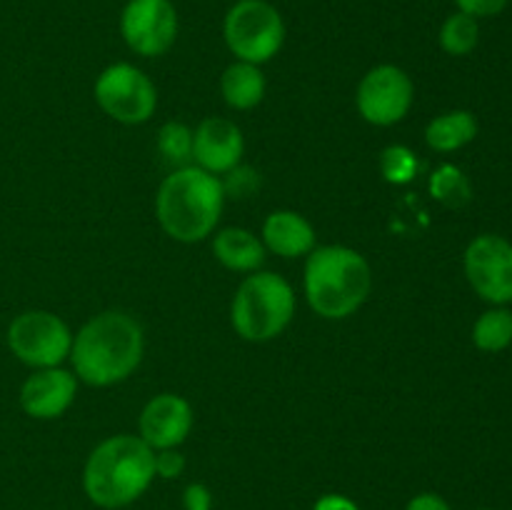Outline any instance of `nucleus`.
I'll return each instance as SVG.
<instances>
[{
	"label": "nucleus",
	"mask_w": 512,
	"mask_h": 510,
	"mask_svg": "<svg viewBox=\"0 0 512 510\" xmlns=\"http://www.w3.org/2000/svg\"><path fill=\"white\" fill-rule=\"evenodd\" d=\"M143 353L145 335L138 320L120 310H105L73 335L70 363L75 378L85 385L108 388L130 378Z\"/></svg>",
	"instance_id": "1"
},
{
	"label": "nucleus",
	"mask_w": 512,
	"mask_h": 510,
	"mask_svg": "<svg viewBox=\"0 0 512 510\" xmlns=\"http://www.w3.org/2000/svg\"><path fill=\"white\" fill-rule=\"evenodd\" d=\"M155 480V450L140 435H113L90 450L83 490L93 505L120 510L133 505Z\"/></svg>",
	"instance_id": "2"
},
{
	"label": "nucleus",
	"mask_w": 512,
	"mask_h": 510,
	"mask_svg": "<svg viewBox=\"0 0 512 510\" xmlns=\"http://www.w3.org/2000/svg\"><path fill=\"white\" fill-rule=\"evenodd\" d=\"M223 205V180L198 165L175 168L155 195L160 228L178 243H200L208 238L223 215Z\"/></svg>",
	"instance_id": "3"
},
{
	"label": "nucleus",
	"mask_w": 512,
	"mask_h": 510,
	"mask_svg": "<svg viewBox=\"0 0 512 510\" xmlns=\"http://www.w3.org/2000/svg\"><path fill=\"white\" fill-rule=\"evenodd\" d=\"M303 283L308 305L320 318L343 320L368 300L373 270L348 245H320L308 253Z\"/></svg>",
	"instance_id": "4"
},
{
	"label": "nucleus",
	"mask_w": 512,
	"mask_h": 510,
	"mask_svg": "<svg viewBox=\"0 0 512 510\" xmlns=\"http://www.w3.org/2000/svg\"><path fill=\"white\" fill-rule=\"evenodd\" d=\"M295 315L293 285L278 273L255 270L240 283L230 305L235 333L248 343H268L278 338Z\"/></svg>",
	"instance_id": "5"
},
{
	"label": "nucleus",
	"mask_w": 512,
	"mask_h": 510,
	"mask_svg": "<svg viewBox=\"0 0 512 510\" xmlns=\"http://www.w3.org/2000/svg\"><path fill=\"white\" fill-rule=\"evenodd\" d=\"M223 35L235 58L263 65L283 48L285 23L275 5L265 0H240L225 15Z\"/></svg>",
	"instance_id": "6"
},
{
	"label": "nucleus",
	"mask_w": 512,
	"mask_h": 510,
	"mask_svg": "<svg viewBox=\"0 0 512 510\" xmlns=\"http://www.w3.org/2000/svg\"><path fill=\"white\" fill-rule=\"evenodd\" d=\"M8 348L33 370L58 368L70 358L73 333L68 323L48 310H25L8 325Z\"/></svg>",
	"instance_id": "7"
},
{
	"label": "nucleus",
	"mask_w": 512,
	"mask_h": 510,
	"mask_svg": "<svg viewBox=\"0 0 512 510\" xmlns=\"http://www.w3.org/2000/svg\"><path fill=\"white\" fill-rule=\"evenodd\" d=\"M95 103L123 125H140L158 108L153 80L130 63H113L95 80Z\"/></svg>",
	"instance_id": "8"
},
{
	"label": "nucleus",
	"mask_w": 512,
	"mask_h": 510,
	"mask_svg": "<svg viewBox=\"0 0 512 510\" xmlns=\"http://www.w3.org/2000/svg\"><path fill=\"white\" fill-rule=\"evenodd\" d=\"M413 100V80L398 65H375L363 75L355 93L358 113L378 128H388L405 120V115L413 108Z\"/></svg>",
	"instance_id": "9"
},
{
	"label": "nucleus",
	"mask_w": 512,
	"mask_h": 510,
	"mask_svg": "<svg viewBox=\"0 0 512 510\" xmlns=\"http://www.w3.org/2000/svg\"><path fill=\"white\" fill-rule=\"evenodd\" d=\"M463 263L480 298L493 305L512 303V243L493 233L478 235L465 248Z\"/></svg>",
	"instance_id": "10"
},
{
	"label": "nucleus",
	"mask_w": 512,
	"mask_h": 510,
	"mask_svg": "<svg viewBox=\"0 0 512 510\" xmlns=\"http://www.w3.org/2000/svg\"><path fill=\"white\" fill-rule=\"evenodd\" d=\"M128 48L143 58L168 53L178 35V13L170 0H128L120 15Z\"/></svg>",
	"instance_id": "11"
},
{
	"label": "nucleus",
	"mask_w": 512,
	"mask_h": 510,
	"mask_svg": "<svg viewBox=\"0 0 512 510\" xmlns=\"http://www.w3.org/2000/svg\"><path fill=\"white\" fill-rule=\"evenodd\" d=\"M138 430L153 450L180 448L193 430V408L183 395L160 393L145 403Z\"/></svg>",
	"instance_id": "12"
},
{
	"label": "nucleus",
	"mask_w": 512,
	"mask_h": 510,
	"mask_svg": "<svg viewBox=\"0 0 512 510\" xmlns=\"http://www.w3.org/2000/svg\"><path fill=\"white\" fill-rule=\"evenodd\" d=\"M78 378L65 368H40L20 385V408L35 420H55L73 405Z\"/></svg>",
	"instance_id": "13"
},
{
	"label": "nucleus",
	"mask_w": 512,
	"mask_h": 510,
	"mask_svg": "<svg viewBox=\"0 0 512 510\" xmlns=\"http://www.w3.org/2000/svg\"><path fill=\"white\" fill-rule=\"evenodd\" d=\"M245 153L243 130L228 118H205L193 130V163L208 173H230Z\"/></svg>",
	"instance_id": "14"
},
{
	"label": "nucleus",
	"mask_w": 512,
	"mask_h": 510,
	"mask_svg": "<svg viewBox=\"0 0 512 510\" xmlns=\"http://www.w3.org/2000/svg\"><path fill=\"white\" fill-rule=\"evenodd\" d=\"M263 245L280 258H300L315 248V228L295 210H275L263 223Z\"/></svg>",
	"instance_id": "15"
},
{
	"label": "nucleus",
	"mask_w": 512,
	"mask_h": 510,
	"mask_svg": "<svg viewBox=\"0 0 512 510\" xmlns=\"http://www.w3.org/2000/svg\"><path fill=\"white\" fill-rule=\"evenodd\" d=\"M213 253L225 268L235 273H255L265 263L263 240L245 228H223L215 233Z\"/></svg>",
	"instance_id": "16"
},
{
	"label": "nucleus",
	"mask_w": 512,
	"mask_h": 510,
	"mask_svg": "<svg viewBox=\"0 0 512 510\" xmlns=\"http://www.w3.org/2000/svg\"><path fill=\"white\" fill-rule=\"evenodd\" d=\"M220 93L233 110H250L265 98V75L260 65L235 60L220 78Z\"/></svg>",
	"instance_id": "17"
},
{
	"label": "nucleus",
	"mask_w": 512,
	"mask_h": 510,
	"mask_svg": "<svg viewBox=\"0 0 512 510\" xmlns=\"http://www.w3.org/2000/svg\"><path fill=\"white\" fill-rule=\"evenodd\" d=\"M478 135V120L470 110H450L438 115L425 128V143L438 153H453L473 143Z\"/></svg>",
	"instance_id": "18"
},
{
	"label": "nucleus",
	"mask_w": 512,
	"mask_h": 510,
	"mask_svg": "<svg viewBox=\"0 0 512 510\" xmlns=\"http://www.w3.org/2000/svg\"><path fill=\"white\" fill-rule=\"evenodd\" d=\"M473 343L485 353H500L512 343V313L508 308L485 310L473 328Z\"/></svg>",
	"instance_id": "19"
},
{
	"label": "nucleus",
	"mask_w": 512,
	"mask_h": 510,
	"mask_svg": "<svg viewBox=\"0 0 512 510\" xmlns=\"http://www.w3.org/2000/svg\"><path fill=\"white\" fill-rule=\"evenodd\" d=\"M478 40H480L478 18L463 13V10L450 15V18L443 23V28H440V48H443L448 55H455V58L473 53Z\"/></svg>",
	"instance_id": "20"
},
{
	"label": "nucleus",
	"mask_w": 512,
	"mask_h": 510,
	"mask_svg": "<svg viewBox=\"0 0 512 510\" xmlns=\"http://www.w3.org/2000/svg\"><path fill=\"white\" fill-rule=\"evenodd\" d=\"M430 193L435 200H440L448 208H463L473 198L470 190V180L465 173L455 165H440L433 175H430Z\"/></svg>",
	"instance_id": "21"
},
{
	"label": "nucleus",
	"mask_w": 512,
	"mask_h": 510,
	"mask_svg": "<svg viewBox=\"0 0 512 510\" xmlns=\"http://www.w3.org/2000/svg\"><path fill=\"white\" fill-rule=\"evenodd\" d=\"M158 150L163 160H168L175 168L193 165V130L185 123H165L158 130Z\"/></svg>",
	"instance_id": "22"
},
{
	"label": "nucleus",
	"mask_w": 512,
	"mask_h": 510,
	"mask_svg": "<svg viewBox=\"0 0 512 510\" xmlns=\"http://www.w3.org/2000/svg\"><path fill=\"white\" fill-rule=\"evenodd\" d=\"M380 173L388 183L405 185L418 175V158L405 145H388L380 153Z\"/></svg>",
	"instance_id": "23"
},
{
	"label": "nucleus",
	"mask_w": 512,
	"mask_h": 510,
	"mask_svg": "<svg viewBox=\"0 0 512 510\" xmlns=\"http://www.w3.org/2000/svg\"><path fill=\"white\" fill-rule=\"evenodd\" d=\"M258 188V173L253 168H245V165H235L228 173V180L223 183L225 195H235V198H245L253 190Z\"/></svg>",
	"instance_id": "24"
},
{
	"label": "nucleus",
	"mask_w": 512,
	"mask_h": 510,
	"mask_svg": "<svg viewBox=\"0 0 512 510\" xmlns=\"http://www.w3.org/2000/svg\"><path fill=\"white\" fill-rule=\"evenodd\" d=\"M185 470V455L178 448L155 450V478L173 480L180 478Z\"/></svg>",
	"instance_id": "25"
},
{
	"label": "nucleus",
	"mask_w": 512,
	"mask_h": 510,
	"mask_svg": "<svg viewBox=\"0 0 512 510\" xmlns=\"http://www.w3.org/2000/svg\"><path fill=\"white\" fill-rule=\"evenodd\" d=\"M185 510H213V493L205 483H190L183 490Z\"/></svg>",
	"instance_id": "26"
},
{
	"label": "nucleus",
	"mask_w": 512,
	"mask_h": 510,
	"mask_svg": "<svg viewBox=\"0 0 512 510\" xmlns=\"http://www.w3.org/2000/svg\"><path fill=\"white\" fill-rule=\"evenodd\" d=\"M455 3L463 13L473 15V18H490V15L503 13L510 0H455Z\"/></svg>",
	"instance_id": "27"
},
{
	"label": "nucleus",
	"mask_w": 512,
	"mask_h": 510,
	"mask_svg": "<svg viewBox=\"0 0 512 510\" xmlns=\"http://www.w3.org/2000/svg\"><path fill=\"white\" fill-rule=\"evenodd\" d=\"M405 510H453L448 500L438 493H418L408 500Z\"/></svg>",
	"instance_id": "28"
},
{
	"label": "nucleus",
	"mask_w": 512,
	"mask_h": 510,
	"mask_svg": "<svg viewBox=\"0 0 512 510\" xmlns=\"http://www.w3.org/2000/svg\"><path fill=\"white\" fill-rule=\"evenodd\" d=\"M313 510H360V505L355 503L353 498H348V495L328 493V495H320V498L315 500Z\"/></svg>",
	"instance_id": "29"
},
{
	"label": "nucleus",
	"mask_w": 512,
	"mask_h": 510,
	"mask_svg": "<svg viewBox=\"0 0 512 510\" xmlns=\"http://www.w3.org/2000/svg\"><path fill=\"white\" fill-rule=\"evenodd\" d=\"M480 510H488V508H480Z\"/></svg>",
	"instance_id": "30"
}]
</instances>
